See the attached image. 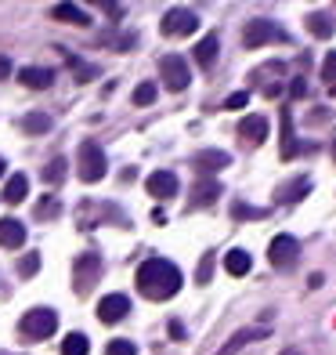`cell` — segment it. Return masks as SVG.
<instances>
[{"instance_id":"1","label":"cell","mask_w":336,"mask_h":355,"mask_svg":"<svg viewBox=\"0 0 336 355\" xmlns=\"http://www.w3.org/2000/svg\"><path fill=\"white\" fill-rule=\"evenodd\" d=\"M181 268L167 261V257H149L145 265L138 268V290H141V297H149V301H170L174 294L181 290Z\"/></svg>"},{"instance_id":"2","label":"cell","mask_w":336,"mask_h":355,"mask_svg":"<svg viewBox=\"0 0 336 355\" xmlns=\"http://www.w3.org/2000/svg\"><path fill=\"white\" fill-rule=\"evenodd\" d=\"M243 44L250 47V51H257V47H264V44H290V33L271 19H253L243 29Z\"/></svg>"},{"instance_id":"3","label":"cell","mask_w":336,"mask_h":355,"mask_svg":"<svg viewBox=\"0 0 336 355\" xmlns=\"http://www.w3.org/2000/svg\"><path fill=\"white\" fill-rule=\"evenodd\" d=\"M76 167H80V178H84L87 185L102 182L105 171H109V159H105V153H102V145H98V141H84V145H80Z\"/></svg>"},{"instance_id":"4","label":"cell","mask_w":336,"mask_h":355,"mask_svg":"<svg viewBox=\"0 0 336 355\" xmlns=\"http://www.w3.org/2000/svg\"><path fill=\"white\" fill-rule=\"evenodd\" d=\"M102 279V257L98 254H80L76 265H73V290L80 297H87Z\"/></svg>"},{"instance_id":"5","label":"cell","mask_w":336,"mask_h":355,"mask_svg":"<svg viewBox=\"0 0 336 355\" xmlns=\"http://www.w3.org/2000/svg\"><path fill=\"white\" fill-rule=\"evenodd\" d=\"M19 330L29 337V341H47L55 330H58V312L51 309H29L19 322Z\"/></svg>"},{"instance_id":"6","label":"cell","mask_w":336,"mask_h":355,"mask_svg":"<svg viewBox=\"0 0 336 355\" xmlns=\"http://www.w3.org/2000/svg\"><path fill=\"white\" fill-rule=\"evenodd\" d=\"M159 29H163V37H188L199 29V15L188 11V8H170L163 15V26Z\"/></svg>"},{"instance_id":"7","label":"cell","mask_w":336,"mask_h":355,"mask_svg":"<svg viewBox=\"0 0 336 355\" xmlns=\"http://www.w3.org/2000/svg\"><path fill=\"white\" fill-rule=\"evenodd\" d=\"M297 257H300V243L290 236V232H282L271 239V247H268V261L275 265V268H293L297 265Z\"/></svg>"},{"instance_id":"8","label":"cell","mask_w":336,"mask_h":355,"mask_svg":"<svg viewBox=\"0 0 336 355\" xmlns=\"http://www.w3.org/2000/svg\"><path fill=\"white\" fill-rule=\"evenodd\" d=\"M159 76H163V84H167L170 91H185V87H188V80H192L188 62H185L181 55H167V58H159Z\"/></svg>"},{"instance_id":"9","label":"cell","mask_w":336,"mask_h":355,"mask_svg":"<svg viewBox=\"0 0 336 355\" xmlns=\"http://www.w3.org/2000/svg\"><path fill=\"white\" fill-rule=\"evenodd\" d=\"M239 138H243V145H264V138H268V116L264 112H250V116H243L239 120Z\"/></svg>"},{"instance_id":"10","label":"cell","mask_w":336,"mask_h":355,"mask_svg":"<svg viewBox=\"0 0 336 355\" xmlns=\"http://www.w3.org/2000/svg\"><path fill=\"white\" fill-rule=\"evenodd\" d=\"M145 189L152 192L156 200H174L178 196V174L174 171H152L145 178Z\"/></svg>"},{"instance_id":"11","label":"cell","mask_w":336,"mask_h":355,"mask_svg":"<svg viewBox=\"0 0 336 355\" xmlns=\"http://www.w3.org/2000/svg\"><path fill=\"white\" fill-rule=\"evenodd\" d=\"M127 312H131V297L127 294H109L98 301V319L102 322H120L127 319Z\"/></svg>"},{"instance_id":"12","label":"cell","mask_w":336,"mask_h":355,"mask_svg":"<svg viewBox=\"0 0 336 355\" xmlns=\"http://www.w3.org/2000/svg\"><path fill=\"white\" fill-rule=\"evenodd\" d=\"M26 243V225L19 218H0V247L19 250Z\"/></svg>"},{"instance_id":"13","label":"cell","mask_w":336,"mask_h":355,"mask_svg":"<svg viewBox=\"0 0 336 355\" xmlns=\"http://www.w3.org/2000/svg\"><path fill=\"white\" fill-rule=\"evenodd\" d=\"M192 164H196L199 171H224V167H232V156L221 153V149H203V153H196Z\"/></svg>"},{"instance_id":"14","label":"cell","mask_w":336,"mask_h":355,"mask_svg":"<svg viewBox=\"0 0 336 355\" xmlns=\"http://www.w3.org/2000/svg\"><path fill=\"white\" fill-rule=\"evenodd\" d=\"M19 80H22V87L47 91V87H51V80H55V73H51V69H40V66H26V69L19 73Z\"/></svg>"},{"instance_id":"15","label":"cell","mask_w":336,"mask_h":355,"mask_svg":"<svg viewBox=\"0 0 336 355\" xmlns=\"http://www.w3.org/2000/svg\"><path fill=\"white\" fill-rule=\"evenodd\" d=\"M300 153V145L293 138V116H290V109H282V145H279V156L282 159H293Z\"/></svg>"},{"instance_id":"16","label":"cell","mask_w":336,"mask_h":355,"mask_svg":"<svg viewBox=\"0 0 336 355\" xmlns=\"http://www.w3.org/2000/svg\"><path fill=\"white\" fill-rule=\"evenodd\" d=\"M217 196H221L217 182H196V185H192V207H214Z\"/></svg>"},{"instance_id":"17","label":"cell","mask_w":336,"mask_h":355,"mask_svg":"<svg viewBox=\"0 0 336 355\" xmlns=\"http://www.w3.org/2000/svg\"><path fill=\"white\" fill-rule=\"evenodd\" d=\"M51 15H55L58 22H69V26H87L91 22V15L84 8H76V4H55Z\"/></svg>"},{"instance_id":"18","label":"cell","mask_w":336,"mask_h":355,"mask_svg":"<svg viewBox=\"0 0 336 355\" xmlns=\"http://www.w3.org/2000/svg\"><path fill=\"white\" fill-rule=\"evenodd\" d=\"M217 47H221V40H217L214 33H210V37H203V40L196 44V62H199L203 69H210L214 62H217Z\"/></svg>"},{"instance_id":"19","label":"cell","mask_w":336,"mask_h":355,"mask_svg":"<svg viewBox=\"0 0 336 355\" xmlns=\"http://www.w3.org/2000/svg\"><path fill=\"white\" fill-rule=\"evenodd\" d=\"M29 196V178L26 174H11L8 185H4V200L8 203H22Z\"/></svg>"},{"instance_id":"20","label":"cell","mask_w":336,"mask_h":355,"mask_svg":"<svg viewBox=\"0 0 336 355\" xmlns=\"http://www.w3.org/2000/svg\"><path fill=\"white\" fill-rule=\"evenodd\" d=\"M333 29H336V26H333L329 15H318V11H315V15H308V33H311V37L329 40V37H333Z\"/></svg>"},{"instance_id":"21","label":"cell","mask_w":336,"mask_h":355,"mask_svg":"<svg viewBox=\"0 0 336 355\" xmlns=\"http://www.w3.org/2000/svg\"><path fill=\"white\" fill-rule=\"evenodd\" d=\"M224 268H228L232 276H246V272L253 268V261H250L246 250H232L228 257H224Z\"/></svg>"},{"instance_id":"22","label":"cell","mask_w":336,"mask_h":355,"mask_svg":"<svg viewBox=\"0 0 336 355\" xmlns=\"http://www.w3.org/2000/svg\"><path fill=\"white\" fill-rule=\"evenodd\" d=\"M87 352H91L87 334H66V341H62V355H87Z\"/></svg>"},{"instance_id":"23","label":"cell","mask_w":336,"mask_h":355,"mask_svg":"<svg viewBox=\"0 0 336 355\" xmlns=\"http://www.w3.org/2000/svg\"><path fill=\"white\" fill-rule=\"evenodd\" d=\"M33 214H37L40 221H51V218H58V214H62V200H58V196H44V200L33 207Z\"/></svg>"},{"instance_id":"24","label":"cell","mask_w":336,"mask_h":355,"mask_svg":"<svg viewBox=\"0 0 336 355\" xmlns=\"http://www.w3.org/2000/svg\"><path fill=\"white\" fill-rule=\"evenodd\" d=\"M232 218L261 221V218H268V211H264V207H250V203H243V200H235V203H232Z\"/></svg>"},{"instance_id":"25","label":"cell","mask_w":336,"mask_h":355,"mask_svg":"<svg viewBox=\"0 0 336 355\" xmlns=\"http://www.w3.org/2000/svg\"><path fill=\"white\" fill-rule=\"evenodd\" d=\"M22 127L29 135H47L51 131V116H47V112H29V116L22 120Z\"/></svg>"},{"instance_id":"26","label":"cell","mask_w":336,"mask_h":355,"mask_svg":"<svg viewBox=\"0 0 336 355\" xmlns=\"http://www.w3.org/2000/svg\"><path fill=\"white\" fill-rule=\"evenodd\" d=\"M264 334H268V330H239V334H232V341L221 348V355H232V352L243 348L246 341H253V337H264Z\"/></svg>"},{"instance_id":"27","label":"cell","mask_w":336,"mask_h":355,"mask_svg":"<svg viewBox=\"0 0 336 355\" xmlns=\"http://www.w3.org/2000/svg\"><path fill=\"white\" fill-rule=\"evenodd\" d=\"M66 167H69V164H66V159H62V156H55V159H51V164H47V167H44V182H47V185H55V182L62 185V178H66Z\"/></svg>"},{"instance_id":"28","label":"cell","mask_w":336,"mask_h":355,"mask_svg":"<svg viewBox=\"0 0 336 355\" xmlns=\"http://www.w3.org/2000/svg\"><path fill=\"white\" fill-rule=\"evenodd\" d=\"M66 62L73 66V73L80 76V84H87V76H94V73H98L94 66H87V62H80V58H76V55H69V51H66Z\"/></svg>"},{"instance_id":"29","label":"cell","mask_w":336,"mask_h":355,"mask_svg":"<svg viewBox=\"0 0 336 355\" xmlns=\"http://www.w3.org/2000/svg\"><path fill=\"white\" fill-rule=\"evenodd\" d=\"M156 102V84H138L134 87V105H152Z\"/></svg>"},{"instance_id":"30","label":"cell","mask_w":336,"mask_h":355,"mask_svg":"<svg viewBox=\"0 0 336 355\" xmlns=\"http://www.w3.org/2000/svg\"><path fill=\"white\" fill-rule=\"evenodd\" d=\"M196 279H199V286L214 279V254H203V261H199V268H196Z\"/></svg>"},{"instance_id":"31","label":"cell","mask_w":336,"mask_h":355,"mask_svg":"<svg viewBox=\"0 0 336 355\" xmlns=\"http://www.w3.org/2000/svg\"><path fill=\"white\" fill-rule=\"evenodd\" d=\"M322 80H326L329 87H336V51H329L326 62H322Z\"/></svg>"},{"instance_id":"32","label":"cell","mask_w":336,"mask_h":355,"mask_svg":"<svg viewBox=\"0 0 336 355\" xmlns=\"http://www.w3.org/2000/svg\"><path fill=\"white\" fill-rule=\"evenodd\" d=\"M37 268H40V257L37 254H26L22 261H19V276H33Z\"/></svg>"},{"instance_id":"33","label":"cell","mask_w":336,"mask_h":355,"mask_svg":"<svg viewBox=\"0 0 336 355\" xmlns=\"http://www.w3.org/2000/svg\"><path fill=\"white\" fill-rule=\"evenodd\" d=\"M105 355H134V341H112Z\"/></svg>"},{"instance_id":"34","label":"cell","mask_w":336,"mask_h":355,"mask_svg":"<svg viewBox=\"0 0 336 355\" xmlns=\"http://www.w3.org/2000/svg\"><path fill=\"white\" fill-rule=\"evenodd\" d=\"M246 102H250V94H246V91H239V94H232V98L224 102V109H243Z\"/></svg>"},{"instance_id":"35","label":"cell","mask_w":336,"mask_h":355,"mask_svg":"<svg viewBox=\"0 0 336 355\" xmlns=\"http://www.w3.org/2000/svg\"><path fill=\"white\" fill-rule=\"evenodd\" d=\"M167 330H170V337H178V341L185 337V327H181V322H174V319H170V327H167Z\"/></svg>"},{"instance_id":"36","label":"cell","mask_w":336,"mask_h":355,"mask_svg":"<svg viewBox=\"0 0 336 355\" xmlns=\"http://www.w3.org/2000/svg\"><path fill=\"white\" fill-rule=\"evenodd\" d=\"M8 73H11V62H8V58H4V55H0V80H4V76H8Z\"/></svg>"},{"instance_id":"37","label":"cell","mask_w":336,"mask_h":355,"mask_svg":"<svg viewBox=\"0 0 336 355\" xmlns=\"http://www.w3.org/2000/svg\"><path fill=\"white\" fill-rule=\"evenodd\" d=\"M282 355H300V352H297V348H290V352H282Z\"/></svg>"},{"instance_id":"38","label":"cell","mask_w":336,"mask_h":355,"mask_svg":"<svg viewBox=\"0 0 336 355\" xmlns=\"http://www.w3.org/2000/svg\"><path fill=\"white\" fill-rule=\"evenodd\" d=\"M4 167H8V164H4V159H0V174H4Z\"/></svg>"},{"instance_id":"39","label":"cell","mask_w":336,"mask_h":355,"mask_svg":"<svg viewBox=\"0 0 336 355\" xmlns=\"http://www.w3.org/2000/svg\"><path fill=\"white\" fill-rule=\"evenodd\" d=\"M333 159H336V141H333Z\"/></svg>"}]
</instances>
